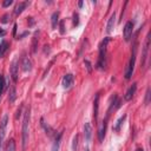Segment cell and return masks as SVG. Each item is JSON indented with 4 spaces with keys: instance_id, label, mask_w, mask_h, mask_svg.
Returning a JSON list of instances; mask_svg holds the SVG:
<instances>
[{
    "instance_id": "603a6c76",
    "label": "cell",
    "mask_w": 151,
    "mask_h": 151,
    "mask_svg": "<svg viewBox=\"0 0 151 151\" xmlns=\"http://www.w3.org/2000/svg\"><path fill=\"white\" fill-rule=\"evenodd\" d=\"M125 118H126V116L124 114L123 117H120V118L117 120V124H116V125H114V127H113V130H114V131H119V129H120V125L123 124V122H124V119H125Z\"/></svg>"
},
{
    "instance_id": "d6986e66",
    "label": "cell",
    "mask_w": 151,
    "mask_h": 151,
    "mask_svg": "<svg viewBox=\"0 0 151 151\" xmlns=\"http://www.w3.org/2000/svg\"><path fill=\"white\" fill-rule=\"evenodd\" d=\"M5 151H15V143L13 139H9L5 146Z\"/></svg>"
},
{
    "instance_id": "277c9868",
    "label": "cell",
    "mask_w": 151,
    "mask_h": 151,
    "mask_svg": "<svg viewBox=\"0 0 151 151\" xmlns=\"http://www.w3.org/2000/svg\"><path fill=\"white\" fill-rule=\"evenodd\" d=\"M7 123H8V116H7V114H4V117H2V119H1V122H0V147H1L2 140H4L5 134H6Z\"/></svg>"
},
{
    "instance_id": "8992f818",
    "label": "cell",
    "mask_w": 151,
    "mask_h": 151,
    "mask_svg": "<svg viewBox=\"0 0 151 151\" xmlns=\"http://www.w3.org/2000/svg\"><path fill=\"white\" fill-rule=\"evenodd\" d=\"M107 117L109 116H106V118L101 122V125L99 126V130H98V139H99V142H103L104 138H105L106 127H107Z\"/></svg>"
},
{
    "instance_id": "3957f363",
    "label": "cell",
    "mask_w": 151,
    "mask_h": 151,
    "mask_svg": "<svg viewBox=\"0 0 151 151\" xmlns=\"http://www.w3.org/2000/svg\"><path fill=\"white\" fill-rule=\"evenodd\" d=\"M136 53H137V44L133 45V50H132V54H131V58H130V61L127 64V67L125 70V79H130L132 73H133V70H134V64H136Z\"/></svg>"
},
{
    "instance_id": "6da1fadb",
    "label": "cell",
    "mask_w": 151,
    "mask_h": 151,
    "mask_svg": "<svg viewBox=\"0 0 151 151\" xmlns=\"http://www.w3.org/2000/svg\"><path fill=\"white\" fill-rule=\"evenodd\" d=\"M109 41H110V38H105L99 45V59H98V63H97V67L99 70H105V66H106V48H107Z\"/></svg>"
},
{
    "instance_id": "44dd1931",
    "label": "cell",
    "mask_w": 151,
    "mask_h": 151,
    "mask_svg": "<svg viewBox=\"0 0 151 151\" xmlns=\"http://www.w3.org/2000/svg\"><path fill=\"white\" fill-rule=\"evenodd\" d=\"M7 47H8V42L7 41H1L0 42V57H2L5 54V52L7 51Z\"/></svg>"
},
{
    "instance_id": "5b68a950",
    "label": "cell",
    "mask_w": 151,
    "mask_h": 151,
    "mask_svg": "<svg viewBox=\"0 0 151 151\" xmlns=\"http://www.w3.org/2000/svg\"><path fill=\"white\" fill-rule=\"evenodd\" d=\"M132 33H133V22L132 21H127L125 24V26H124V39L126 41H129L131 35H132Z\"/></svg>"
},
{
    "instance_id": "2e32d148",
    "label": "cell",
    "mask_w": 151,
    "mask_h": 151,
    "mask_svg": "<svg viewBox=\"0 0 151 151\" xmlns=\"http://www.w3.org/2000/svg\"><path fill=\"white\" fill-rule=\"evenodd\" d=\"M15 99H17V91H15V87H14V86H11L9 92H8V101L12 104V103H14Z\"/></svg>"
},
{
    "instance_id": "d4e9b609",
    "label": "cell",
    "mask_w": 151,
    "mask_h": 151,
    "mask_svg": "<svg viewBox=\"0 0 151 151\" xmlns=\"http://www.w3.org/2000/svg\"><path fill=\"white\" fill-rule=\"evenodd\" d=\"M4 88H5V78L2 74H0V93H2Z\"/></svg>"
},
{
    "instance_id": "4316f807",
    "label": "cell",
    "mask_w": 151,
    "mask_h": 151,
    "mask_svg": "<svg viewBox=\"0 0 151 151\" xmlns=\"http://www.w3.org/2000/svg\"><path fill=\"white\" fill-rule=\"evenodd\" d=\"M149 101H150V87H147V90H146V98H145V104L147 105V104H149Z\"/></svg>"
},
{
    "instance_id": "4dcf8cb0",
    "label": "cell",
    "mask_w": 151,
    "mask_h": 151,
    "mask_svg": "<svg viewBox=\"0 0 151 151\" xmlns=\"http://www.w3.org/2000/svg\"><path fill=\"white\" fill-rule=\"evenodd\" d=\"M7 19H8V14H5V15L2 17V20H1V21H2L4 24H5V22H7V21H8Z\"/></svg>"
},
{
    "instance_id": "8fae6325",
    "label": "cell",
    "mask_w": 151,
    "mask_h": 151,
    "mask_svg": "<svg viewBox=\"0 0 151 151\" xmlns=\"http://www.w3.org/2000/svg\"><path fill=\"white\" fill-rule=\"evenodd\" d=\"M114 24H116V13L113 12L110 17V19L107 20V24H106V33H111L113 31V27H114Z\"/></svg>"
},
{
    "instance_id": "52a82bcc",
    "label": "cell",
    "mask_w": 151,
    "mask_h": 151,
    "mask_svg": "<svg viewBox=\"0 0 151 151\" xmlns=\"http://www.w3.org/2000/svg\"><path fill=\"white\" fill-rule=\"evenodd\" d=\"M73 81H74V78H73V74H71V73H67V74H65L64 76V78H63V81H61V84H63V87L64 88H70L72 85H73Z\"/></svg>"
},
{
    "instance_id": "f546056e",
    "label": "cell",
    "mask_w": 151,
    "mask_h": 151,
    "mask_svg": "<svg viewBox=\"0 0 151 151\" xmlns=\"http://www.w3.org/2000/svg\"><path fill=\"white\" fill-rule=\"evenodd\" d=\"M60 33H61V34L65 33V29H64V21L60 22Z\"/></svg>"
},
{
    "instance_id": "1f68e13d",
    "label": "cell",
    "mask_w": 151,
    "mask_h": 151,
    "mask_svg": "<svg viewBox=\"0 0 151 151\" xmlns=\"http://www.w3.org/2000/svg\"><path fill=\"white\" fill-rule=\"evenodd\" d=\"M5 34H6V32H5L2 28H0V37H4Z\"/></svg>"
},
{
    "instance_id": "7c38bea8",
    "label": "cell",
    "mask_w": 151,
    "mask_h": 151,
    "mask_svg": "<svg viewBox=\"0 0 151 151\" xmlns=\"http://www.w3.org/2000/svg\"><path fill=\"white\" fill-rule=\"evenodd\" d=\"M28 5H29V1H22V2H19V4L15 6V8H14V14H15V15L21 14V13L24 12V9H25Z\"/></svg>"
},
{
    "instance_id": "5bb4252c",
    "label": "cell",
    "mask_w": 151,
    "mask_h": 151,
    "mask_svg": "<svg viewBox=\"0 0 151 151\" xmlns=\"http://www.w3.org/2000/svg\"><path fill=\"white\" fill-rule=\"evenodd\" d=\"M22 70H24V72H29L31 70H32V63H31V60L27 58V57H25L24 59H22Z\"/></svg>"
},
{
    "instance_id": "4fadbf2b",
    "label": "cell",
    "mask_w": 151,
    "mask_h": 151,
    "mask_svg": "<svg viewBox=\"0 0 151 151\" xmlns=\"http://www.w3.org/2000/svg\"><path fill=\"white\" fill-rule=\"evenodd\" d=\"M91 136H92V126L90 123H85L84 125V137H85V140L88 142L91 139Z\"/></svg>"
},
{
    "instance_id": "484cf974",
    "label": "cell",
    "mask_w": 151,
    "mask_h": 151,
    "mask_svg": "<svg viewBox=\"0 0 151 151\" xmlns=\"http://www.w3.org/2000/svg\"><path fill=\"white\" fill-rule=\"evenodd\" d=\"M13 4V0H5L4 2H2V7H8V6H11Z\"/></svg>"
},
{
    "instance_id": "e0dca14e",
    "label": "cell",
    "mask_w": 151,
    "mask_h": 151,
    "mask_svg": "<svg viewBox=\"0 0 151 151\" xmlns=\"http://www.w3.org/2000/svg\"><path fill=\"white\" fill-rule=\"evenodd\" d=\"M41 125H42V127L45 129L46 134H48V137H53V136H55V131H54V130H53L51 126L46 125V124L44 123V119H41Z\"/></svg>"
},
{
    "instance_id": "9c48e42d",
    "label": "cell",
    "mask_w": 151,
    "mask_h": 151,
    "mask_svg": "<svg viewBox=\"0 0 151 151\" xmlns=\"http://www.w3.org/2000/svg\"><path fill=\"white\" fill-rule=\"evenodd\" d=\"M136 90H137V84L133 83V84L129 87V90L126 91V93H125V96H124V99H125L126 101H130V100L133 98V96H134V93H136Z\"/></svg>"
},
{
    "instance_id": "7402d4cb",
    "label": "cell",
    "mask_w": 151,
    "mask_h": 151,
    "mask_svg": "<svg viewBox=\"0 0 151 151\" xmlns=\"http://www.w3.org/2000/svg\"><path fill=\"white\" fill-rule=\"evenodd\" d=\"M38 32L34 33V37H33V42H32V52L35 53L37 52V45H38Z\"/></svg>"
},
{
    "instance_id": "ffe728a7",
    "label": "cell",
    "mask_w": 151,
    "mask_h": 151,
    "mask_svg": "<svg viewBox=\"0 0 151 151\" xmlns=\"http://www.w3.org/2000/svg\"><path fill=\"white\" fill-rule=\"evenodd\" d=\"M58 18H59V13H58V12H54V13L52 14V17H51V19H52V28H53V29H55V28H57Z\"/></svg>"
},
{
    "instance_id": "cb8c5ba5",
    "label": "cell",
    "mask_w": 151,
    "mask_h": 151,
    "mask_svg": "<svg viewBox=\"0 0 151 151\" xmlns=\"http://www.w3.org/2000/svg\"><path fill=\"white\" fill-rule=\"evenodd\" d=\"M78 147V134H76L72 139V151H77Z\"/></svg>"
},
{
    "instance_id": "9a60e30c",
    "label": "cell",
    "mask_w": 151,
    "mask_h": 151,
    "mask_svg": "<svg viewBox=\"0 0 151 151\" xmlns=\"http://www.w3.org/2000/svg\"><path fill=\"white\" fill-rule=\"evenodd\" d=\"M98 107H99V94L96 96L94 101H93V117H94V120L98 119Z\"/></svg>"
},
{
    "instance_id": "ac0fdd59",
    "label": "cell",
    "mask_w": 151,
    "mask_h": 151,
    "mask_svg": "<svg viewBox=\"0 0 151 151\" xmlns=\"http://www.w3.org/2000/svg\"><path fill=\"white\" fill-rule=\"evenodd\" d=\"M60 139H61V132L55 138V140H54V143H53V145L51 147V151H59V149H60Z\"/></svg>"
},
{
    "instance_id": "d6a6232c",
    "label": "cell",
    "mask_w": 151,
    "mask_h": 151,
    "mask_svg": "<svg viewBox=\"0 0 151 151\" xmlns=\"http://www.w3.org/2000/svg\"><path fill=\"white\" fill-rule=\"evenodd\" d=\"M137 151H144V150H143V149H140V147H139V149H137Z\"/></svg>"
},
{
    "instance_id": "7a4b0ae2",
    "label": "cell",
    "mask_w": 151,
    "mask_h": 151,
    "mask_svg": "<svg viewBox=\"0 0 151 151\" xmlns=\"http://www.w3.org/2000/svg\"><path fill=\"white\" fill-rule=\"evenodd\" d=\"M28 125H29V109H27L24 113V120H22V133H21V140H22V150L26 149L27 142H28Z\"/></svg>"
},
{
    "instance_id": "ba28073f",
    "label": "cell",
    "mask_w": 151,
    "mask_h": 151,
    "mask_svg": "<svg viewBox=\"0 0 151 151\" xmlns=\"http://www.w3.org/2000/svg\"><path fill=\"white\" fill-rule=\"evenodd\" d=\"M149 45H150V33H149V34H147V37H146L145 45H144V48H143V54H142V66H145V60H146V58H147Z\"/></svg>"
},
{
    "instance_id": "30bf717a",
    "label": "cell",
    "mask_w": 151,
    "mask_h": 151,
    "mask_svg": "<svg viewBox=\"0 0 151 151\" xmlns=\"http://www.w3.org/2000/svg\"><path fill=\"white\" fill-rule=\"evenodd\" d=\"M18 68H19L18 61L17 60H13V63L11 65V76H12V79H13L14 83L18 81Z\"/></svg>"
},
{
    "instance_id": "83f0119b",
    "label": "cell",
    "mask_w": 151,
    "mask_h": 151,
    "mask_svg": "<svg viewBox=\"0 0 151 151\" xmlns=\"http://www.w3.org/2000/svg\"><path fill=\"white\" fill-rule=\"evenodd\" d=\"M85 65H86L87 71H88V72H91V71H92V67H91V64H90V61H88V60H85Z\"/></svg>"
},
{
    "instance_id": "836d02e7",
    "label": "cell",
    "mask_w": 151,
    "mask_h": 151,
    "mask_svg": "<svg viewBox=\"0 0 151 151\" xmlns=\"http://www.w3.org/2000/svg\"><path fill=\"white\" fill-rule=\"evenodd\" d=\"M84 151H90V150H88V149H87V147H86V149H85V150H84Z\"/></svg>"
},
{
    "instance_id": "e575fe53",
    "label": "cell",
    "mask_w": 151,
    "mask_h": 151,
    "mask_svg": "<svg viewBox=\"0 0 151 151\" xmlns=\"http://www.w3.org/2000/svg\"><path fill=\"white\" fill-rule=\"evenodd\" d=\"M0 96H1V93H0Z\"/></svg>"
},
{
    "instance_id": "f1b7e54d",
    "label": "cell",
    "mask_w": 151,
    "mask_h": 151,
    "mask_svg": "<svg viewBox=\"0 0 151 151\" xmlns=\"http://www.w3.org/2000/svg\"><path fill=\"white\" fill-rule=\"evenodd\" d=\"M73 19H74V20H73V24L77 26V25H78V22H79V21H78V14H77V13H74V15H73Z\"/></svg>"
}]
</instances>
